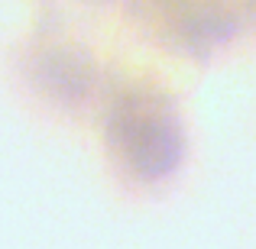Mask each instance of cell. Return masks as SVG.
<instances>
[{"instance_id":"obj_1","label":"cell","mask_w":256,"mask_h":249,"mask_svg":"<svg viewBox=\"0 0 256 249\" xmlns=\"http://www.w3.org/2000/svg\"><path fill=\"white\" fill-rule=\"evenodd\" d=\"M104 143L130 181L156 185L178 168L185 130L169 94L150 84H124L107 100Z\"/></svg>"}]
</instances>
